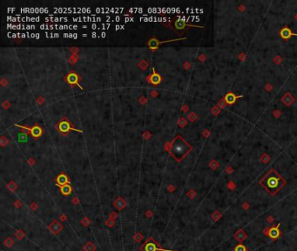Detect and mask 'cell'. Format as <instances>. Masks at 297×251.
<instances>
[{
  "label": "cell",
  "mask_w": 297,
  "mask_h": 251,
  "mask_svg": "<svg viewBox=\"0 0 297 251\" xmlns=\"http://www.w3.org/2000/svg\"><path fill=\"white\" fill-rule=\"evenodd\" d=\"M191 150V146L189 145L181 136L178 135L173 140V141L170 146L169 153L177 161H181L188 155V153Z\"/></svg>",
  "instance_id": "1"
},
{
  "label": "cell",
  "mask_w": 297,
  "mask_h": 251,
  "mask_svg": "<svg viewBox=\"0 0 297 251\" xmlns=\"http://www.w3.org/2000/svg\"><path fill=\"white\" fill-rule=\"evenodd\" d=\"M77 79H78L77 76L76 75H73V74H71V75H69V77H68V80H69L70 83H75L77 81Z\"/></svg>",
  "instance_id": "4"
},
{
  "label": "cell",
  "mask_w": 297,
  "mask_h": 251,
  "mask_svg": "<svg viewBox=\"0 0 297 251\" xmlns=\"http://www.w3.org/2000/svg\"><path fill=\"white\" fill-rule=\"evenodd\" d=\"M279 226H280V224H278L276 227H274L273 229H271L269 230L268 235H269L270 237H272V238H277L278 236L280 235V232L278 230Z\"/></svg>",
  "instance_id": "3"
},
{
  "label": "cell",
  "mask_w": 297,
  "mask_h": 251,
  "mask_svg": "<svg viewBox=\"0 0 297 251\" xmlns=\"http://www.w3.org/2000/svg\"><path fill=\"white\" fill-rule=\"evenodd\" d=\"M101 35H102V37H105V33H104V32H103V33H102Z\"/></svg>",
  "instance_id": "5"
},
{
  "label": "cell",
  "mask_w": 297,
  "mask_h": 251,
  "mask_svg": "<svg viewBox=\"0 0 297 251\" xmlns=\"http://www.w3.org/2000/svg\"><path fill=\"white\" fill-rule=\"evenodd\" d=\"M260 183L263 186L266 190H268L272 195H274L285 185V182L276 172L271 170L268 174L265 175V177L260 181Z\"/></svg>",
  "instance_id": "2"
}]
</instances>
